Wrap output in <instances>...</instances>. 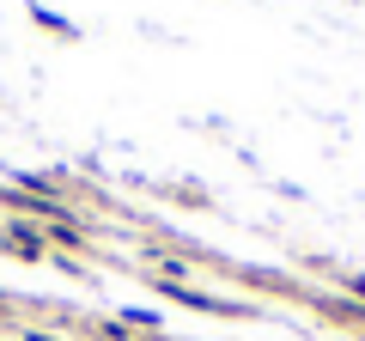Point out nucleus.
<instances>
[{"instance_id":"obj_2","label":"nucleus","mask_w":365,"mask_h":341,"mask_svg":"<svg viewBox=\"0 0 365 341\" xmlns=\"http://www.w3.org/2000/svg\"><path fill=\"white\" fill-rule=\"evenodd\" d=\"M353 292H359V299H365V275H353Z\"/></svg>"},{"instance_id":"obj_1","label":"nucleus","mask_w":365,"mask_h":341,"mask_svg":"<svg viewBox=\"0 0 365 341\" xmlns=\"http://www.w3.org/2000/svg\"><path fill=\"white\" fill-rule=\"evenodd\" d=\"M0 250H6V256H19V263H43V244H37V232H31V225H6V232H0Z\"/></svg>"}]
</instances>
